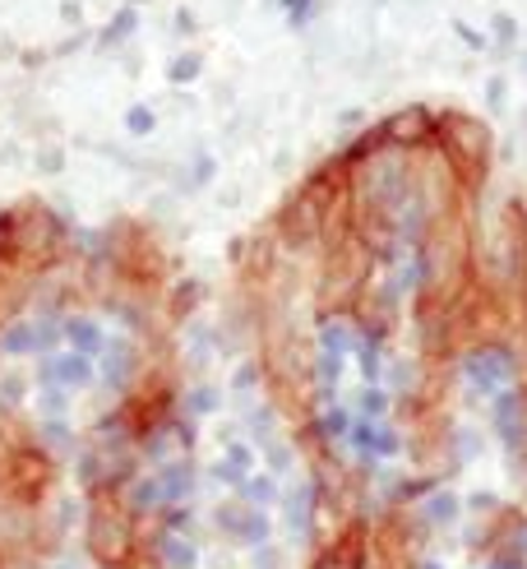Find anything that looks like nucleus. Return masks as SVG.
Listing matches in <instances>:
<instances>
[{"mask_svg": "<svg viewBox=\"0 0 527 569\" xmlns=\"http://www.w3.org/2000/svg\"><path fill=\"white\" fill-rule=\"evenodd\" d=\"M0 352H38V325H10L6 333H0Z\"/></svg>", "mask_w": 527, "mask_h": 569, "instance_id": "obj_14", "label": "nucleus"}, {"mask_svg": "<svg viewBox=\"0 0 527 569\" xmlns=\"http://www.w3.org/2000/svg\"><path fill=\"white\" fill-rule=\"evenodd\" d=\"M241 487H245V496L255 500V505H264V500L273 496V481H268V477H250V481H241Z\"/></svg>", "mask_w": 527, "mask_h": 569, "instance_id": "obj_21", "label": "nucleus"}, {"mask_svg": "<svg viewBox=\"0 0 527 569\" xmlns=\"http://www.w3.org/2000/svg\"><path fill=\"white\" fill-rule=\"evenodd\" d=\"M42 380H47V385H65V389H83V385L93 380V366H89V357H83V352H70V357L47 361Z\"/></svg>", "mask_w": 527, "mask_h": 569, "instance_id": "obj_9", "label": "nucleus"}, {"mask_svg": "<svg viewBox=\"0 0 527 569\" xmlns=\"http://www.w3.org/2000/svg\"><path fill=\"white\" fill-rule=\"evenodd\" d=\"M149 505H158V487L153 481H134L130 487V509H149Z\"/></svg>", "mask_w": 527, "mask_h": 569, "instance_id": "obj_20", "label": "nucleus"}, {"mask_svg": "<svg viewBox=\"0 0 527 569\" xmlns=\"http://www.w3.org/2000/svg\"><path fill=\"white\" fill-rule=\"evenodd\" d=\"M454 515H458V500H454L449 491H444V496H435V500L426 505V519H430V523H449Z\"/></svg>", "mask_w": 527, "mask_h": 569, "instance_id": "obj_17", "label": "nucleus"}, {"mask_svg": "<svg viewBox=\"0 0 527 569\" xmlns=\"http://www.w3.org/2000/svg\"><path fill=\"white\" fill-rule=\"evenodd\" d=\"M495 426H499V436H505V445L514 453L527 449V412H523V398L518 393H505L495 403Z\"/></svg>", "mask_w": 527, "mask_h": 569, "instance_id": "obj_8", "label": "nucleus"}, {"mask_svg": "<svg viewBox=\"0 0 527 569\" xmlns=\"http://www.w3.org/2000/svg\"><path fill=\"white\" fill-rule=\"evenodd\" d=\"M486 569H523V560H518V556H495Z\"/></svg>", "mask_w": 527, "mask_h": 569, "instance_id": "obj_24", "label": "nucleus"}, {"mask_svg": "<svg viewBox=\"0 0 527 569\" xmlns=\"http://www.w3.org/2000/svg\"><path fill=\"white\" fill-rule=\"evenodd\" d=\"M125 371H130V348H111V352H107V380L121 385Z\"/></svg>", "mask_w": 527, "mask_h": 569, "instance_id": "obj_18", "label": "nucleus"}, {"mask_svg": "<svg viewBox=\"0 0 527 569\" xmlns=\"http://www.w3.org/2000/svg\"><path fill=\"white\" fill-rule=\"evenodd\" d=\"M523 547H527V528H523Z\"/></svg>", "mask_w": 527, "mask_h": 569, "instance_id": "obj_26", "label": "nucleus"}, {"mask_svg": "<svg viewBox=\"0 0 527 569\" xmlns=\"http://www.w3.org/2000/svg\"><path fill=\"white\" fill-rule=\"evenodd\" d=\"M213 519L222 523V532L236 537V542H245V547L268 542V519H264V509H255V505H222Z\"/></svg>", "mask_w": 527, "mask_h": 569, "instance_id": "obj_5", "label": "nucleus"}, {"mask_svg": "<svg viewBox=\"0 0 527 569\" xmlns=\"http://www.w3.org/2000/svg\"><path fill=\"white\" fill-rule=\"evenodd\" d=\"M65 338L74 343V352H83V357L102 348V333H98L93 320H70V325H65Z\"/></svg>", "mask_w": 527, "mask_h": 569, "instance_id": "obj_15", "label": "nucleus"}, {"mask_svg": "<svg viewBox=\"0 0 527 569\" xmlns=\"http://www.w3.org/2000/svg\"><path fill=\"white\" fill-rule=\"evenodd\" d=\"M444 139H449V158L458 167V177L467 186H477L482 172H486V158H490V134L486 126L467 121V117H454L449 126H444Z\"/></svg>", "mask_w": 527, "mask_h": 569, "instance_id": "obj_3", "label": "nucleus"}, {"mask_svg": "<svg viewBox=\"0 0 527 569\" xmlns=\"http://www.w3.org/2000/svg\"><path fill=\"white\" fill-rule=\"evenodd\" d=\"M55 569H65V565H55Z\"/></svg>", "mask_w": 527, "mask_h": 569, "instance_id": "obj_27", "label": "nucleus"}, {"mask_svg": "<svg viewBox=\"0 0 527 569\" xmlns=\"http://www.w3.org/2000/svg\"><path fill=\"white\" fill-rule=\"evenodd\" d=\"M467 376L472 385H482V389H495L499 380H509V357L505 352H477V357H467Z\"/></svg>", "mask_w": 527, "mask_h": 569, "instance_id": "obj_11", "label": "nucleus"}, {"mask_svg": "<svg viewBox=\"0 0 527 569\" xmlns=\"http://www.w3.org/2000/svg\"><path fill=\"white\" fill-rule=\"evenodd\" d=\"M366 556H371V532L361 528V523H347V528L320 551L315 569H366Z\"/></svg>", "mask_w": 527, "mask_h": 569, "instance_id": "obj_4", "label": "nucleus"}, {"mask_svg": "<svg viewBox=\"0 0 527 569\" xmlns=\"http://www.w3.org/2000/svg\"><path fill=\"white\" fill-rule=\"evenodd\" d=\"M14 254V213H0V264H10Z\"/></svg>", "mask_w": 527, "mask_h": 569, "instance_id": "obj_19", "label": "nucleus"}, {"mask_svg": "<svg viewBox=\"0 0 527 569\" xmlns=\"http://www.w3.org/2000/svg\"><path fill=\"white\" fill-rule=\"evenodd\" d=\"M153 556H158V569H194V560H200V551H194V542H190L181 528L162 532Z\"/></svg>", "mask_w": 527, "mask_h": 569, "instance_id": "obj_10", "label": "nucleus"}, {"mask_svg": "<svg viewBox=\"0 0 527 569\" xmlns=\"http://www.w3.org/2000/svg\"><path fill=\"white\" fill-rule=\"evenodd\" d=\"M23 445V436L14 431V421L10 417H0V477H6V463H10V453Z\"/></svg>", "mask_w": 527, "mask_h": 569, "instance_id": "obj_16", "label": "nucleus"}, {"mask_svg": "<svg viewBox=\"0 0 527 569\" xmlns=\"http://www.w3.org/2000/svg\"><path fill=\"white\" fill-rule=\"evenodd\" d=\"M89 556L102 569H125L134 560L130 505L116 496V487H98L89 500Z\"/></svg>", "mask_w": 527, "mask_h": 569, "instance_id": "obj_1", "label": "nucleus"}, {"mask_svg": "<svg viewBox=\"0 0 527 569\" xmlns=\"http://www.w3.org/2000/svg\"><path fill=\"white\" fill-rule=\"evenodd\" d=\"M190 481H194V472L185 468V463H176V468H166L153 487H158V500H185L190 496Z\"/></svg>", "mask_w": 527, "mask_h": 569, "instance_id": "obj_13", "label": "nucleus"}, {"mask_svg": "<svg viewBox=\"0 0 527 569\" xmlns=\"http://www.w3.org/2000/svg\"><path fill=\"white\" fill-rule=\"evenodd\" d=\"M227 463H232V468H241V472H250V463H255V459H250V449H245V445H232Z\"/></svg>", "mask_w": 527, "mask_h": 569, "instance_id": "obj_22", "label": "nucleus"}, {"mask_svg": "<svg viewBox=\"0 0 527 569\" xmlns=\"http://www.w3.org/2000/svg\"><path fill=\"white\" fill-rule=\"evenodd\" d=\"M361 408H366V417H379V412H384V393H375V389H371L366 398H361Z\"/></svg>", "mask_w": 527, "mask_h": 569, "instance_id": "obj_23", "label": "nucleus"}, {"mask_svg": "<svg viewBox=\"0 0 527 569\" xmlns=\"http://www.w3.org/2000/svg\"><path fill=\"white\" fill-rule=\"evenodd\" d=\"M51 477H55L51 453L38 445H19L6 463V477H0V496H10L14 505H38L51 487Z\"/></svg>", "mask_w": 527, "mask_h": 569, "instance_id": "obj_2", "label": "nucleus"}, {"mask_svg": "<svg viewBox=\"0 0 527 569\" xmlns=\"http://www.w3.org/2000/svg\"><path fill=\"white\" fill-rule=\"evenodd\" d=\"M426 130H430V117H426V111H416V107H412V111H398V117L384 126V134L394 139V144H407V149L422 144Z\"/></svg>", "mask_w": 527, "mask_h": 569, "instance_id": "obj_12", "label": "nucleus"}, {"mask_svg": "<svg viewBox=\"0 0 527 569\" xmlns=\"http://www.w3.org/2000/svg\"><path fill=\"white\" fill-rule=\"evenodd\" d=\"M324 204H328V186H311L296 204L287 209L283 227H287V237L292 241H311L320 232V222H324Z\"/></svg>", "mask_w": 527, "mask_h": 569, "instance_id": "obj_6", "label": "nucleus"}, {"mask_svg": "<svg viewBox=\"0 0 527 569\" xmlns=\"http://www.w3.org/2000/svg\"><path fill=\"white\" fill-rule=\"evenodd\" d=\"M416 569H439V565H435V560H422V565H416Z\"/></svg>", "mask_w": 527, "mask_h": 569, "instance_id": "obj_25", "label": "nucleus"}, {"mask_svg": "<svg viewBox=\"0 0 527 569\" xmlns=\"http://www.w3.org/2000/svg\"><path fill=\"white\" fill-rule=\"evenodd\" d=\"M361 278H366V254H361V246H343L338 254H333V264H328V297L333 301H343V297H352V288H356V282Z\"/></svg>", "mask_w": 527, "mask_h": 569, "instance_id": "obj_7", "label": "nucleus"}]
</instances>
